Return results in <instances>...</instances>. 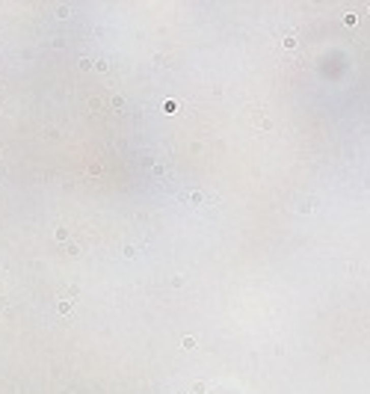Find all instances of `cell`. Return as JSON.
Wrapping results in <instances>:
<instances>
[{
    "label": "cell",
    "mask_w": 370,
    "mask_h": 394,
    "mask_svg": "<svg viewBox=\"0 0 370 394\" xmlns=\"http://www.w3.org/2000/svg\"><path fill=\"white\" fill-rule=\"evenodd\" d=\"M282 45H285L287 51H293V48H296V36H287V39L282 42Z\"/></svg>",
    "instance_id": "6da1fadb"
},
{
    "label": "cell",
    "mask_w": 370,
    "mask_h": 394,
    "mask_svg": "<svg viewBox=\"0 0 370 394\" xmlns=\"http://www.w3.org/2000/svg\"><path fill=\"white\" fill-rule=\"evenodd\" d=\"M355 21H358V15H355V12H350V15H344V24H350V27H355Z\"/></svg>",
    "instance_id": "7a4b0ae2"
},
{
    "label": "cell",
    "mask_w": 370,
    "mask_h": 394,
    "mask_svg": "<svg viewBox=\"0 0 370 394\" xmlns=\"http://www.w3.org/2000/svg\"><path fill=\"white\" fill-rule=\"evenodd\" d=\"M202 199H204V196H202V193H199V190H196V193H190V202H193V205H199Z\"/></svg>",
    "instance_id": "3957f363"
},
{
    "label": "cell",
    "mask_w": 370,
    "mask_h": 394,
    "mask_svg": "<svg viewBox=\"0 0 370 394\" xmlns=\"http://www.w3.org/2000/svg\"><path fill=\"white\" fill-rule=\"evenodd\" d=\"M68 311H71V299H68V302L63 299V302H59V314H68Z\"/></svg>",
    "instance_id": "277c9868"
},
{
    "label": "cell",
    "mask_w": 370,
    "mask_h": 394,
    "mask_svg": "<svg viewBox=\"0 0 370 394\" xmlns=\"http://www.w3.org/2000/svg\"><path fill=\"white\" fill-rule=\"evenodd\" d=\"M184 347H187V350H193V347H196V338H190V335H187V338H184Z\"/></svg>",
    "instance_id": "5b68a950"
},
{
    "label": "cell",
    "mask_w": 370,
    "mask_h": 394,
    "mask_svg": "<svg viewBox=\"0 0 370 394\" xmlns=\"http://www.w3.org/2000/svg\"><path fill=\"white\" fill-rule=\"evenodd\" d=\"M0 306H3V302H0Z\"/></svg>",
    "instance_id": "8992f818"
}]
</instances>
